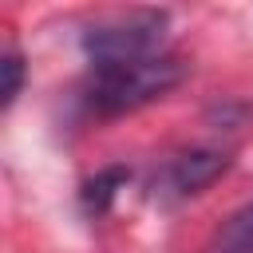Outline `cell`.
<instances>
[{
  "label": "cell",
  "instance_id": "1",
  "mask_svg": "<svg viewBox=\"0 0 253 253\" xmlns=\"http://www.w3.org/2000/svg\"><path fill=\"white\" fill-rule=\"evenodd\" d=\"M186 75V63L178 55H150V59H134V63H115V67H95L91 75V103L99 111H134L146 107L154 99H162L166 91H174Z\"/></svg>",
  "mask_w": 253,
  "mask_h": 253
},
{
  "label": "cell",
  "instance_id": "2",
  "mask_svg": "<svg viewBox=\"0 0 253 253\" xmlns=\"http://www.w3.org/2000/svg\"><path fill=\"white\" fill-rule=\"evenodd\" d=\"M170 16L162 8H126L95 20L83 32V51L91 55L95 67H115V63H134L162 55V36H166Z\"/></svg>",
  "mask_w": 253,
  "mask_h": 253
},
{
  "label": "cell",
  "instance_id": "3",
  "mask_svg": "<svg viewBox=\"0 0 253 253\" xmlns=\"http://www.w3.org/2000/svg\"><path fill=\"white\" fill-rule=\"evenodd\" d=\"M225 170H229V154L225 150H186L166 166L162 186L174 198H190V194H202L206 186H213Z\"/></svg>",
  "mask_w": 253,
  "mask_h": 253
},
{
  "label": "cell",
  "instance_id": "4",
  "mask_svg": "<svg viewBox=\"0 0 253 253\" xmlns=\"http://www.w3.org/2000/svg\"><path fill=\"white\" fill-rule=\"evenodd\" d=\"M217 249L221 253H253V202L233 210L221 229H217Z\"/></svg>",
  "mask_w": 253,
  "mask_h": 253
},
{
  "label": "cell",
  "instance_id": "5",
  "mask_svg": "<svg viewBox=\"0 0 253 253\" xmlns=\"http://www.w3.org/2000/svg\"><path fill=\"white\" fill-rule=\"evenodd\" d=\"M126 170L123 166H107V170H99L87 186H83V206L91 210V213H107L111 210V202H115V194H119V186H126Z\"/></svg>",
  "mask_w": 253,
  "mask_h": 253
},
{
  "label": "cell",
  "instance_id": "6",
  "mask_svg": "<svg viewBox=\"0 0 253 253\" xmlns=\"http://www.w3.org/2000/svg\"><path fill=\"white\" fill-rule=\"evenodd\" d=\"M0 71H4V91H0V103H4V107H12V103H16V95H20V87H24V59H20V51H4Z\"/></svg>",
  "mask_w": 253,
  "mask_h": 253
}]
</instances>
